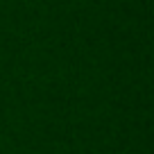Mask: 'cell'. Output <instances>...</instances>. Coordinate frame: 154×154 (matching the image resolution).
I'll return each mask as SVG.
<instances>
[]
</instances>
